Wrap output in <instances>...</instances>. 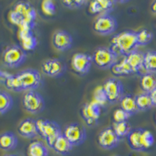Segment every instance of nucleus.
I'll return each instance as SVG.
<instances>
[{"mask_svg": "<svg viewBox=\"0 0 156 156\" xmlns=\"http://www.w3.org/2000/svg\"><path fill=\"white\" fill-rule=\"evenodd\" d=\"M111 46L118 55L126 56L138 46L136 40V32L133 30H123L112 37Z\"/></svg>", "mask_w": 156, "mask_h": 156, "instance_id": "f257e3e1", "label": "nucleus"}, {"mask_svg": "<svg viewBox=\"0 0 156 156\" xmlns=\"http://www.w3.org/2000/svg\"><path fill=\"white\" fill-rule=\"evenodd\" d=\"M36 124L38 134L45 140L50 147H53L55 140L62 133L60 126L54 121L44 119H37Z\"/></svg>", "mask_w": 156, "mask_h": 156, "instance_id": "f03ea898", "label": "nucleus"}, {"mask_svg": "<svg viewBox=\"0 0 156 156\" xmlns=\"http://www.w3.org/2000/svg\"><path fill=\"white\" fill-rule=\"evenodd\" d=\"M119 55L110 47H99L94 51L92 62L101 69H111L118 62Z\"/></svg>", "mask_w": 156, "mask_h": 156, "instance_id": "7ed1b4c3", "label": "nucleus"}, {"mask_svg": "<svg viewBox=\"0 0 156 156\" xmlns=\"http://www.w3.org/2000/svg\"><path fill=\"white\" fill-rule=\"evenodd\" d=\"M27 53L21 46L13 44L7 47L2 54V60L5 66L9 67H18L23 63Z\"/></svg>", "mask_w": 156, "mask_h": 156, "instance_id": "20e7f679", "label": "nucleus"}, {"mask_svg": "<svg viewBox=\"0 0 156 156\" xmlns=\"http://www.w3.org/2000/svg\"><path fill=\"white\" fill-rule=\"evenodd\" d=\"M22 90H34L40 86L41 73L37 69H27L16 73Z\"/></svg>", "mask_w": 156, "mask_h": 156, "instance_id": "39448f33", "label": "nucleus"}, {"mask_svg": "<svg viewBox=\"0 0 156 156\" xmlns=\"http://www.w3.org/2000/svg\"><path fill=\"white\" fill-rule=\"evenodd\" d=\"M12 10L17 13L23 20V23L21 25H27L29 27L34 28L37 13H36V9L30 2L26 1H20L15 4Z\"/></svg>", "mask_w": 156, "mask_h": 156, "instance_id": "423d86ee", "label": "nucleus"}, {"mask_svg": "<svg viewBox=\"0 0 156 156\" xmlns=\"http://www.w3.org/2000/svg\"><path fill=\"white\" fill-rule=\"evenodd\" d=\"M93 28L98 34L108 35L116 30L117 21L109 13H103L96 18L93 23Z\"/></svg>", "mask_w": 156, "mask_h": 156, "instance_id": "0eeeda50", "label": "nucleus"}, {"mask_svg": "<svg viewBox=\"0 0 156 156\" xmlns=\"http://www.w3.org/2000/svg\"><path fill=\"white\" fill-rule=\"evenodd\" d=\"M62 134L73 146H79L83 144L87 136L85 128L78 122H73L68 125Z\"/></svg>", "mask_w": 156, "mask_h": 156, "instance_id": "6e6552de", "label": "nucleus"}, {"mask_svg": "<svg viewBox=\"0 0 156 156\" xmlns=\"http://www.w3.org/2000/svg\"><path fill=\"white\" fill-rule=\"evenodd\" d=\"M23 107L27 112L37 114L44 108V101L42 96L34 90H29L23 95Z\"/></svg>", "mask_w": 156, "mask_h": 156, "instance_id": "1a4fd4ad", "label": "nucleus"}, {"mask_svg": "<svg viewBox=\"0 0 156 156\" xmlns=\"http://www.w3.org/2000/svg\"><path fill=\"white\" fill-rule=\"evenodd\" d=\"M103 88L106 94L108 101L111 103L116 102L122 98L123 94V85L120 80L115 78H109L105 82Z\"/></svg>", "mask_w": 156, "mask_h": 156, "instance_id": "9d476101", "label": "nucleus"}, {"mask_svg": "<svg viewBox=\"0 0 156 156\" xmlns=\"http://www.w3.org/2000/svg\"><path fill=\"white\" fill-rule=\"evenodd\" d=\"M102 107L92 100L86 103L81 108V115L88 126H93L99 119Z\"/></svg>", "mask_w": 156, "mask_h": 156, "instance_id": "9b49d317", "label": "nucleus"}, {"mask_svg": "<svg viewBox=\"0 0 156 156\" xmlns=\"http://www.w3.org/2000/svg\"><path fill=\"white\" fill-rule=\"evenodd\" d=\"M92 63V57L87 53L77 52L75 53L71 59V66L76 73L84 74L90 69Z\"/></svg>", "mask_w": 156, "mask_h": 156, "instance_id": "f8f14e48", "label": "nucleus"}, {"mask_svg": "<svg viewBox=\"0 0 156 156\" xmlns=\"http://www.w3.org/2000/svg\"><path fill=\"white\" fill-rule=\"evenodd\" d=\"M120 138L117 136L112 127L105 128L98 134V142L102 148L110 150L118 146Z\"/></svg>", "mask_w": 156, "mask_h": 156, "instance_id": "ddd939ff", "label": "nucleus"}, {"mask_svg": "<svg viewBox=\"0 0 156 156\" xmlns=\"http://www.w3.org/2000/svg\"><path fill=\"white\" fill-rule=\"evenodd\" d=\"M43 73L51 77H58L63 73L65 66L58 58H48L41 65Z\"/></svg>", "mask_w": 156, "mask_h": 156, "instance_id": "4468645a", "label": "nucleus"}, {"mask_svg": "<svg viewBox=\"0 0 156 156\" xmlns=\"http://www.w3.org/2000/svg\"><path fill=\"white\" fill-rule=\"evenodd\" d=\"M52 44L56 49L62 51H66L72 46L73 37L66 30H57L52 37Z\"/></svg>", "mask_w": 156, "mask_h": 156, "instance_id": "2eb2a0df", "label": "nucleus"}, {"mask_svg": "<svg viewBox=\"0 0 156 156\" xmlns=\"http://www.w3.org/2000/svg\"><path fill=\"white\" fill-rule=\"evenodd\" d=\"M18 133L20 136L26 138H34L38 134L36 120L33 119H26L22 121L17 128Z\"/></svg>", "mask_w": 156, "mask_h": 156, "instance_id": "dca6fc26", "label": "nucleus"}, {"mask_svg": "<svg viewBox=\"0 0 156 156\" xmlns=\"http://www.w3.org/2000/svg\"><path fill=\"white\" fill-rule=\"evenodd\" d=\"M20 41L21 43V47L25 51H32L37 47V40L36 36L32 30H19Z\"/></svg>", "mask_w": 156, "mask_h": 156, "instance_id": "f3484780", "label": "nucleus"}, {"mask_svg": "<svg viewBox=\"0 0 156 156\" xmlns=\"http://www.w3.org/2000/svg\"><path fill=\"white\" fill-rule=\"evenodd\" d=\"M126 62L131 68L133 73H138L144 69V53L138 50H134L125 56Z\"/></svg>", "mask_w": 156, "mask_h": 156, "instance_id": "a211bd4d", "label": "nucleus"}, {"mask_svg": "<svg viewBox=\"0 0 156 156\" xmlns=\"http://www.w3.org/2000/svg\"><path fill=\"white\" fill-rule=\"evenodd\" d=\"M114 3L112 0H94L90 2L89 10L92 13H108L112 9Z\"/></svg>", "mask_w": 156, "mask_h": 156, "instance_id": "6ab92c4d", "label": "nucleus"}, {"mask_svg": "<svg viewBox=\"0 0 156 156\" xmlns=\"http://www.w3.org/2000/svg\"><path fill=\"white\" fill-rule=\"evenodd\" d=\"M141 132L142 129L136 128L131 129V131L126 136L128 144L134 151H144L141 144Z\"/></svg>", "mask_w": 156, "mask_h": 156, "instance_id": "aec40b11", "label": "nucleus"}, {"mask_svg": "<svg viewBox=\"0 0 156 156\" xmlns=\"http://www.w3.org/2000/svg\"><path fill=\"white\" fill-rule=\"evenodd\" d=\"M18 140L12 132H5L0 135V148L4 151H10L17 146Z\"/></svg>", "mask_w": 156, "mask_h": 156, "instance_id": "412c9836", "label": "nucleus"}, {"mask_svg": "<svg viewBox=\"0 0 156 156\" xmlns=\"http://www.w3.org/2000/svg\"><path fill=\"white\" fill-rule=\"evenodd\" d=\"M73 147V146L69 143V140L62 133L55 140L52 148L58 154H62V155H66L72 151Z\"/></svg>", "mask_w": 156, "mask_h": 156, "instance_id": "4be33fe9", "label": "nucleus"}, {"mask_svg": "<svg viewBox=\"0 0 156 156\" xmlns=\"http://www.w3.org/2000/svg\"><path fill=\"white\" fill-rule=\"evenodd\" d=\"M120 106L122 109L124 110L125 112H126L130 115L139 112L135 97L131 94L122 96L120 99Z\"/></svg>", "mask_w": 156, "mask_h": 156, "instance_id": "5701e85b", "label": "nucleus"}, {"mask_svg": "<svg viewBox=\"0 0 156 156\" xmlns=\"http://www.w3.org/2000/svg\"><path fill=\"white\" fill-rule=\"evenodd\" d=\"M140 87L145 93H150L156 88V75L152 73H146L140 78Z\"/></svg>", "mask_w": 156, "mask_h": 156, "instance_id": "b1692460", "label": "nucleus"}, {"mask_svg": "<svg viewBox=\"0 0 156 156\" xmlns=\"http://www.w3.org/2000/svg\"><path fill=\"white\" fill-rule=\"evenodd\" d=\"M28 156H48V151L45 145L40 141H33L27 147Z\"/></svg>", "mask_w": 156, "mask_h": 156, "instance_id": "393cba45", "label": "nucleus"}, {"mask_svg": "<svg viewBox=\"0 0 156 156\" xmlns=\"http://www.w3.org/2000/svg\"><path fill=\"white\" fill-rule=\"evenodd\" d=\"M111 71L113 74L117 76H122V75H127L130 73H133L131 68L129 66L128 62H126V59L125 56L122 57L119 62H117L111 68Z\"/></svg>", "mask_w": 156, "mask_h": 156, "instance_id": "a878e982", "label": "nucleus"}, {"mask_svg": "<svg viewBox=\"0 0 156 156\" xmlns=\"http://www.w3.org/2000/svg\"><path fill=\"white\" fill-rule=\"evenodd\" d=\"M144 69L147 73H156V51L151 50L144 53Z\"/></svg>", "mask_w": 156, "mask_h": 156, "instance_id": "bb28decb", "label": "nucleus"}, {"mask_svg": "<svg viewBox=\"0 0 156 156\" xmlns=\"http://www.w3.org/2000/svg\"><path fill=\"white\" fill-rule=\"evenodd\" d=\"M136 105L139 111H145L150 109L153 106L152 101L148 93H142L135 97Z\"/></svg>", "mask_w": 156, "mask_h": 156, "instance_id": "cd10ccee", "label": "nucleus"}, {"mask_svg": "<svg viewBox=\"0 0 156 156\" xmlns=\"http://www.w3.org/2000/svg\"><path fill=\"white\" fill-rule=\"evenodd\" d=\"M3 80L5 87L9 90H13V91H21L22 90L21 86H20L19 79H18L16 74L5 73Z\"/></svg>", "mask_w": 156, "mask_h": 156, "instance_id": "c85d7f7f", "label": "nucleus"}, {"mask_svg": "<svg viewBox=\"0 0 156 156\" xmlns=\"http://www.w3.org/2000/svg\"><path fill=\"white\" fill-rule=\"evenodd\" d=\"M12 106V98L7 92L0 90V115L7 112Z\"/></svg>", "mask_w": 156, "mask_h": 156, "instance_id": "c756f323", "label": "nucleus"}, {"mask_svg": "<svg viewBox=\"0 0 156 156\" xmlns=\"http://www.w3.org/2000/svg\"><path fill=\"white\" fill-rule=\"evenodd\" d=\"M112 129L116 133L117 136L121 138V137L127 136L129 132L131 131L132 128L129 122L127 121H125V122H114Z\"/></svg>", "mask_w": 156, "mask_h": 156, "instance_id": "7c9ffc66", "label": "nucleus"}, {"mask_svg": "<svg viewBox=\"0 0 156 156\" xmlns=\"http://www.w3.org/2000/svg\"><path fill=\"white\" fill-rule=\"evenodd\" d=\"M152 33L147 29H143L136 32V40L139 45H147L152 40Z\"/></svg>", "mask_w": 156, "mask_h": 156, "instance_id": "2f4dec72", "label": "nucleus"}, {"mask_svg": "<svg viewBox=\"0 0 156 156\" xmlns=\"http://www.w3.org/2000/svg\"><path fill=\"white\" fill-rule=\"evenodd\" d=\"M154 143V135L152 134L151 131H149L147 129H142L141 132V144L143 149L147 150L150 147L153 146Z\"/></svg>", "mask_w": 156, "mask_h": 156, "instance_id": "473e14b6", "label": "nucleus"}, {"mask_svg": "<svg viewBox=\"0 0 156 156\" xmlns=\"http://www.w3.org/2000/svg\"><path fill=\"white\" fill-rule=\"evenodd\" d=\"M93 101L99 104L101 107L106 104L108 98L103 88V86H98L96 87L94 91V94H93Z\"/></svg>", "mask_w": 156, "mask_h": 156, "instance_id": "72a5a7b5", "label": "nucleus"}, {"mask_svg": "<svg viewBox=\"0 0 156 156\" xmlns=\"http://www.w3.org/2000/svg\"><path fill=\"white\" fill-rule=\"evenodd\" d=\"M41 9L44 14H46L47 16H53L56 12V6L53 1L44 0L41 2Z\"/></svg>", "mask_w": 156, "mask_h": 156, "instance_id": "f704fd0d", "label": "nucleus"}, {"mask_svg": "<svg viewBox=\"0 0 156 156\" xmlns=\"http://www.w3.org/2000/svg\"><path fill=\"white\" fill-rule=\"evenodd\" d=\"M130 116L129 114L125 112L122 108H117L113 112V120L114 122H121L127 121L129 117Z\"/></svg>", "mask_w": 156, "mask_h": 156, "instance_id": "c9c22d12", "label": "nucleus"}, {"mask_svg": "<svg viewBox=\"0 0 156 156\" xmlns=\"http://www.w3.org/2000/svg\"><path fill=\"white\" fill-rule=\"evenodd\" d=\"M62 3L66 7L73 9L83 6L87 3V1H85V0H65V1H62Z\"/></svg>", "mask_w": 156, "mask_h": 156, "instance_id": "e433bc0d", "label": "nucleus"}, {"mask_svg": "<svg viewBox=\"0 0 156 156\" xmlns=\"http://www.w3.org/2000/svg\"><path fill=\"white\" fill-rule=\"evenodd\" d=\"M149 94H150V97H151V101H152L153 106H156V88L154 90H152Z\"/></svg>", "mask_w": 156, "mask_h": 156, "instance_id": "4c0bfd02", "label": "nucleus"}, {"mask_svg": "<svg viewBox=\"0 0 156 156\" xmlns=\"http://www.w3.org/2000/svg\"><path fill=\"white\" fill-rule=\"evenodd\" d=\"M151 9L153 12L156 13V1L152 2V4L151 5Z\"/></svg>", "mask_w": 156, "mask_h": 156, "instance_id": "58836bf2", "label": "nucleus"}, {"mask_svg": "<svg viewBox=\"0 0 156 156\" xmlns=\"http://www.w3.org/2000/svg\"><path fill=\"white\" fill-rule=\"evenodd\" d=\"M5 72H3V71H2L1 69H0V79H2L3 80L4 77H5Z\"/></svg>", "mask_w": 156, "mask_h": 156, "instance_id": "ea45409f", "label": "nucleus"}, {"mask_svg": "<svg viewBox=\"0 0 156 156\" xmlns=\"http://www.w3.org/2000/svg\"><path fill=\"white\" fill-rule=\"evenodd\" d=\"M3 156H16V155H15V154H5V155Z\"/></svg>", "mask_w": 156, "mask_h": 156, "instance_id": "a19ab883", "label": "nucleus"}, {"mask_svg": "<svg viewBox=\"0 0 156 156\" xmlns=\"http://www.w3.org/2000/svg\"><path fill=\"white\" fill-rule=\"evenodd\" d=\"M115 156H119V155H115Z\"/></svg>", "mask_w": 156, "mask_h": 156, "instance_id": "79ce46f5", "label": "nucleus"}]
</instances>
